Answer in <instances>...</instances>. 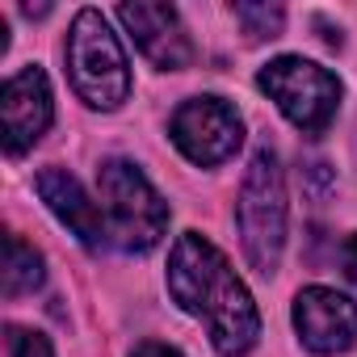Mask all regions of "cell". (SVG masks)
<instances>
[{"label": "cell", "instance_id": "1", "mask_svg": "<svg viewBox=\"0 0 357 357\" xmlns=\"http://www.w3.org/2000/svg\"><path fill=\"white\" fill-rule=\"evenodd\" d=\"M168 290L190 311L194 319L206 324L211 344L223 357H244L257 336H261V315L248 294V286L236 278L231 261L198 231L176 236L172 257H168Z\"/></svg>", "mask_w": 357, "mask_h": 357}, {"label": "cell", "instance_id": "2", "mask_svg": "<svg viewBox=\"0 0 357 357\" xmlns=\"http://www.w3.org/2000/svg\"><path fill=\"white\" fill-rule=\"evenodd\" d=\"M68 76L89 109H118L130 97V63L118 34L97 9H80L68 34Z\"/></svg>", "mask_w": 357, "mask_h": 357}, {"label": "cell", "instance_id": "3", "mask_svg": "<svg viewBox=\"0 0 357 357\" xmlns=\"http://www.w3.org/2000/svg\"><path fill=\"white\" fill-rule=\"evenodd\" d=\"M101 215L109 244L122 252H151L168 227V206L130 160L101 164Z\"/></svg>", "mask_w": 357, "mask_h": 357}, {"label": "cell", "instance_id": "4", "mask_svg": "<svg viewBox=\"0 0 357 357\" xmlns=\"http://www.w3.org/2000/svg\"><path fill=\"white\" fill-rule=\"evenodd\" d=\"M236 223L244 240V257L257 273H278L282 244H286V181L273 151H257L248 164V176L240 185Z\"/></svg>", "mask_w": 357, "mask_h": 357}, {"label": "cell", "instance_id": "5", "mask_svg": "<svg viewBox=\"0 0 357 357\" xmlns=\"http://www.w3.org/2000/svg\"><path fill=\"white\" fill-rule=\"evenodd\" d=\"M257 84L269 93V101L303 135L328 130V122L340 109V80L328 68H319L311 59H298V55H282V59L265 63L261 76H257Z\"/></svg>", "mask_w": 357, "mask_h": 357}, {"label": "cell", "instance_id": "6", "mask_svg": "<svg viewBox=\"0 0 357 357\" xmlns=\"http://www.w3.org/2000/svg\"><path fill=\"white\" fill-rule=\"evenodd\" d=\"M168 130H172V143L181 147V155L202 164V168L223 164L244 139V122L223 97H194V101H185L172 114Z\"/></svg>", "mask_w": 357, "mask_h": 357}, {"label": "cell", "instance_id": "7", "mask_svg": "<svg viewBox=\"0 0 357 357\" xmlns=\"http://www.w3.org/2000/svg\"><path fill=\"white\" fill-rule=\"evenodd\" d=\"M55 101L43 68H22L0 89V130H5V151L26 155L51 126Z\"/></svg>", "mask_w": 357, "mask_h": 357}, {"label": "cell", "instance_id": "8", "mask_svg": "<svg viewBox=\"0 0 357 357\" xmlns=\"http://www.w3.org/2000/svg\"><path fill=\"white\" fill-rule=\"evenodd\" d=\"M294 332L311 353H344L357 340V303L328 286H307L294 298Z\"/></svg>", "mask_w": 357, "mask_h": 357}, {"label": "cell", "instance_id": "9", "mask_svg": "<svg viewBox=\"0 0 357 357\" xmlns=\"http://www.w3.org/2000/svg\"><path fill=\"white\" fill-rule=\"evenodd\" d=\"M118 22L130 30L135 47L164 72H181L190 68L194 59V47H190V34L176 17V9L168 5H122L118 9Z\"/></svg>", "mask_w": 357, "mask_h": 357}, {"label": "cell", "instance_id": "10", "mask_svg": "<svg viewBox=\"0 0 357 357\" xmlns=\"http://www.w3.org/2000/svg\"><path fill=\"white\" fill-rule=\"evenodd\" d=\"M38 194H43V202L51 206V215L84 244V248H101V244H109V231H105V215H101V206L84 194V185L76 181V176L68 172V168H43L38 172Z\"/></svg>", "mask_w": 357, "mask_h": 357}, {"label": "cell", "instance_id": "11", "mask_svg": "<svg viewBox=\"0 0 357 357\" xmlns=\"http://www.w3.org/2000/svg\"><path fill=\"white\" fill-rule=\"evenodd\" d=\"M47 269H43V257L22 240V236H5V269H0V282H5V294L9 298H22V294H34L43 286Z\"/></svg>", "mask_w": 357, "mask_h": 357}, {"label": "cell", "instance_id": "12", "mask_svg": "<svg viewBox=\"0 0 357 357\" xmlns=\"http://www.w3.org/2000/svg\"><path fill=\"white\" fill-rule=\"evenodd\" d=\"M236 22L244 26L248 38H278L286 26L282 5H236Z\"/></svg>", "mask_w": 357, "mask_h": 357}, {"label": "cell", "instance_id": "13", "mask_svg": "<svg viewBox=\"0 0 357 357\" xmlns=\"http://www.w3.org/2000/svg\"><path fill=\"white\" fill-rule=\"evenodd\" d=\"M5 349H9V357H55L51 340L43 332H34V328H22V324L5 328Z\"/></svg>", "mask_w": 357, "mask_h": 357}, {"label": "cell", "instance_id": "14", "mask_svg": "<svg viewBox=\"0 0 357 357\" xmlns=\"http://www.w3.org/2000/svg\"><path fill=\"white\" fill-rule=\"evenodd\" d=\"M340 269H344V278L357 286V231L340 244Z\"/></svg>", "mask_w": 357, "mask_h": 357}, {"label": "cell", "instance_id": "15", "mask_svg": "<svg viewBox=\"0 0 357 357\" xmlns=\"http://www.w3.org/2000/svg\"><path fill=\"white\" fill-rule=\"evenodd\" d=\"M130 357H181L176 349H168V344H155V340H147V344H139Z\"/></svg>", "mask_w": 357, "mask_h": 357}]
</instances>
